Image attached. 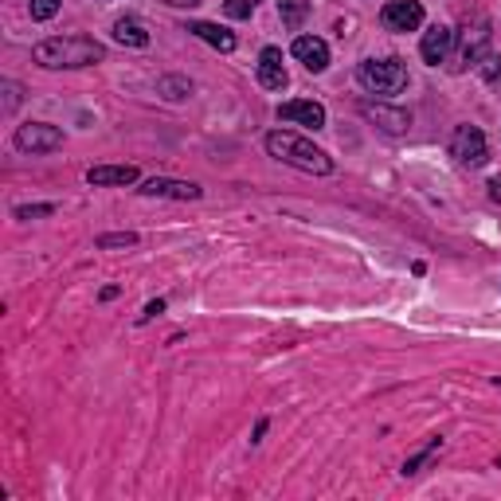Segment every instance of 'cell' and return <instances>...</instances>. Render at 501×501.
<instances>
[{
  "label": "cell",
  "instance_id": "1",
  "mask_svg": "<svg viewBox=\"0 0 501 501\" xmlns=\"http://www.w3.org/2000/svg\"><path fill=\"white\" fill-rule=\"evenodd\" d=\"M267 153L279 157L282 165H294V169H302V172H313V177H329V172H333V157L325 153V149L313 145L309 137L294 133V130L267 133Z\"/></svg>",
  "mask_w": 501,
  "mask_h": 501
},
{
  "label": "cell",
  "instance_id": "2",
  "mask_svg": "<svg viewBox=\"0 0 501 501\" xmlns=\"http://www.w3.org/2000/svg\"><path fill=\"white\" fill-rule=\"evenodd\" d=\"M32 59L40 63V67H94V63L106 59V47L98 40H86V35H59V40H44L35 44Z\"/></svg>",
  "mask_w": 501,
  "mask_h": 501
},
{
  "label": "cell",
  "instance_id": "3",
  "mask_svg": "<svg viewBox=\"0 0 501 501\" xmlns=\"http://www.w3.org/2000/svg\"><path fill=\"white\" fill-rule=\"evenodd\" d=\"M357 83L365 86L368 94H380V98H392L408 86V67L404 59L388 55V59H365L357 67Z\"/></svg>",
  "mask_w": 501,
  "mask_h": 501
},
{
  "label": "cell",
  "instance_id": "4",
  "mask_svg": "<svg viewBox=\"0 0 501 501\" xmlns=\"http://www.w3.org/2000/svg\"><path fill=\"white\" fill-rule=\"evenodd\" d=\"M490 55V24L486 20H474V24H467L462 28V40H458V47L450 52V59H447V71H467V67H478V63Z\"/></svg>",
  "mask_w": 501,
  "mask_h": 501
},
{
  "label": "cell",
  "instance_id": "5",
  "mask_svg": "<svg viewBox=\"0 0 501 501\" xmlns=\"http://www.w3.org/2000/svg\"><path fill=\"white\" fill-rule=\"evenodd\" d=\"M450 157H455L462 169L486 165V157H490V149H486V133L478 130V125H458V130L450 133Z\"/></svg>",
  "mask_w": 501,
  "mask_h": 501
},
{
  "label": "cell",
  "instance_id": "6",
  "mask_svg": "<svg viewBox=\"0 0 501 501\" xmlns=\"http://www.w3.org/2000/svg\"><path fill=\"white\" fill-rule=\"evenodd\" d=\"M12 142H16L20 153H52V149L63 145V130H55L47 122H28V125H20Z\"/></svg>",
  "mask_w": 501,
  "mask_h": 501
},
{
  "label": "cell",
  "instance_id": "7",
  "mask_svg": "<svg viewBox=\"0 0 501 501\" xmlns=\"http://www.w3.org/2000/svg\"><path fill=\"white\" fill-rule=\"evenodd\" d=\"M380 24L388 32H416L423 28V5L419 0H388L380 8Z\"/></svg>",
  "mask_w": 501,
  "mask_h": 501
},
{
  "label": "cell",
  "instance_id": "8",
  "mask_svg": "<svg viewBox=\"0 0 501 501\" xmlns=\"http://www.w3.org/2000/svg\"><path fill=\"white\" fill-rule=\"evenodd\" d=\"M450 52H455V32L443 28V24H435V28L423 32V44H419V55L431 63V67H438V63H447Z\"/></svg>",
  "mask_w": 501,
  "mask_h": 501
},
{
  "label": "cell",
  "instance_id": "9",
  "mask_svg": "<svg viewBox=\"0 0 501 501\" xmlns=\"http://www.w3.org/2000/svg\"><path fill=\"white\" fill-rule=\"evenodd\" d=\"M279 118L282 122H294V125H309V130H321V125H325V106L321 103H309V98H294V103H282L279 106Z\"/></svg>",
  "mask_w": 501,
  "mask_h": 501
},
{
  "label": "cell",
  "instance_id": "10",
  "mask_svg": "<svg viewBox=\"0 0 501 501\" xmlns=\"http://www.w3.org/2000/svg\"><path fill=\"white\" fill-rule=\"evenodd\" d=\"M259 83L267 91H282L286 83V67H282V47H262L259 52Z\"/></svg>",
  "mask_w": 501,
  "mask_h": 501
},
{
  "label": "cell",
  "instance_id": "11",
  "mask_svg": "<svg viewBox=\"0 0 501 501\" xmlns=\"http://www.w3.org/2000/svg\"><path fill=\"white\" fill-rule=\"evenodd\" d=\"M290 52H294V59L306 63V71H325V67H329V44L318 40V35H298Z\"/></svg>",
  "mask_w": 501,
  "mask_h": 501
},
{
  "label": "cell",
  "instance_id": "12",
  "mask_svg": "<svg viewBox=\"0 0 501 501\" xmlns=\"http://www.w3.org/2000/svg\"><path fill=\"white\" fill-rule=\"evenodd\" d=\"M142 196H169V200H200V188L192 181H169V177H153L137 188Z\"/></svg>",
  "mask_w": 501,
  "mask_h": 501
},
{
  "label": "cell",
  "instance_id": "13",
  "mask_svg": "<svg viewBox=\"0 0 501 501\" xmlns=\"http://www.w3.org/2000/svg\"><path fill=\"white\" fill-rule=\"evenodd\" d=\"M86 181L106 188V184H137V169L133 165H98L86 172Z\"/></svg>",
  "mask_w": 501,
  "mask_h": 501
},
{
  "label": "cell",
  "instance_id": "14",
  "mask_svg": "<svg viewBox=\"0 0 501 501\" xmlns=\"http://www.w3.org/2000/svg\"><path fill=\"white\" fill-rule=\"evenodd\" d=\"M188 32L200 35V40L211 44V47H220V52H235V35H231L228 28H220V24L200 20V24H188Z\"/></svg>",
  "mask_w": 501,
  "mask_h": 501
},
{
  "label": "cell",
  "instance_id": "15",
  "mask_svg": "<svg viewBox=\"0 0 501 501\" xmlns=\"http://www.w3.org/2000/svg\"><path fill=\"white\" fill-rule=\"evenodd\" d=\"M114 40L125 44V47H145V44H149V32H145L133 16H122V20L114 24Z\"/></svg>",
  "mask_w": 501,
  "mask_h": 501
},
{
  "label": "cell",
  "instance_id": "16",
  "mask_svg": "<svg viewBox=\"0 0 501 501\" xmlns=\"http://www.w3.org/2000/svg\"><path fill=\"white\" fill-rule=\"evenodd\" d=\"M365 114L372 122H380L384 133H404L408 130V114L404 110H384V106H365Z\"/></svg>",
  "mask_w": 501,
  "mask_h": 501
},
{
  "label": "cell",
  "instance_id": "17",
  "mask_svg": "<svg viewBox=\"0 0 501 501\" xmlns=\"http://www.w3.org/2000/svg\"><path fill=\"white\" fill-rule=\"evenodd\" d=\"M279 16H282L286 28L298 32L306 24V16H309V5H306V0H279Z\"/></svg>",
  "mask_w": 501,
  "mask_h": 501
},
{
  "label": "cell",
  "instance_id": "18",
  "mask_svg": "<svg viewBox=\"0 0 501 501\" xmlns=\"http://www.w3.org/2000/svg\"><path fill=\"white\" fill-rule=\"evenodd\" d=\"M438 450H443V438H431V443H427V450H419L416 458H408V462H404V474H419V470L427 467V462L438 455Z\"/></svg>",
  "mask_w": 501,
  "mask_h": 501
},
{
  "label": "cell",
  "instance_id": "19",
  "mask_svg": "<svg viewBox=\"0 0 501 501\" xmlns=\"http://www.w3.org/2000/svg\"><path fill=\"white\" fill-rule=\"evenodd\" d=\"M255 8H259V0H223V12H228L231 20H247Z\"/></svg>",
  "mask_w": 501,
  "mask_h": 501
},
{
  "label": "cell",
  "instance_id": "20",
  "mask_svg": "<svg viewBox=\"0 0 501 501\" xmlns=\"http://www.w3.org/2000/svg\"><path fill=\"white\" fill-rule=\"evenodd\" d=\"M137 235L133 231H114V235H98V247L110 250V247H133Z\"/></svg>",
  "mask_w": 501,
  "mask_h": 501
},
{
  "label": "cell",
  "instance_id": "21",
  "mask_svg": "<svg viewBox=\"0 0 501 501\" xmlns=\"http://www.w3.org/2000/svg\"><path fill=\"white\" fill-rule=\"evenodd\" d=\"M63 0H32V20H52Z\"/></svg>",
  "mask_w": 501,
  "mask_h": 501
},
{
  "label": "cell",
  "instance_id": "22",
  "mask_svg": "<svg viewBox=\"0 0 501 501\" xmlns=\"http://www.w3.org/2000/svg\"><path fill=\"white\" fill-rule=\"evenodd\" d=\"M161 91H169V98H184V94H192V83H184V79H161Z\"/></svg>",
  "mask_w": 501,
  "mask_h": 501
},
{
  "label": "cell",
  "instance_id": "23",
  "mask_svg": "<svg viewBox=\"0 0 501 501\" xmlns=\"http://www.w3.org/2000/svg\"><path fill=\"white\" fill-rule=\"evenodd\" d=\"M52 211H55V204H20L16 208V220H32V216H52Z\"/></svg>",
  "mask_w": 501,
  "mask_h": 501
},
{
  "label": "cell",
  "instance_id": "24",
  "mask_svg": "<svg viewBox=\"0 0 501 501\" xmlns=\"http://www.w3.org/2000/svg\"><path fill=\"white\" fill-rule=\"evenodd\" d=\"M478 71L486 74V79H497V74H501V59H497V55H486V59L478 63Z\"/></svg>",
  "mask_w": 501,
  "mask_h": 501
},
{
  "label": "cell",
  "instance_id": "25",
  "mask_svg": "<svg viewBox=\"0 0 501 501\" xmlns=\"http://www.w3.org/2000/svg\"><path fill=\"white\" fill-rule=\"evenodd\" d=\"M5 114H12V110H16V103H20V86L16 83H5Z\"/></svg>",
  "mask_w": 501,
  "mask_h": 501
},
{
  "label": "cell",
  "instance_id": "26",
  "mask_svg": "<svg viewBox=\"0 0 501 501\" xmlns=\"http://www.w3.org/2000/svg\"><path fill=\"white\" fill-rule=\"evenodd\" d=\"M161 313H165V302H161V298H157V302H149L145 309H142V318H137V321H153V318H161Z\"/></svg>",
  "mask_w": 501,
  "mask_h": 501
},
{
  "label": "cell",
  "instance_id": "27",
  "mask_svg": "<svg viewBox=\"0 0 501 501\" xmlns=\"http://www.w3.org/2000/svg\"><path fill=\"white\" fill-rule=\"evenodd\" d=\"M490 200H494V204H501V177L490 181Z\"/></svg>",
  "mask_w": 501,
  "mask_h": 501
},
{
  "label": "cell",
  "instance_id": "28",
  "mask_svg": "<svg viewBox=\"0 0 501 501\" xmlns=\"http://www.w3.org/2000/svg\"><path fill=\"white\" fill-rule=\"evenodd\" d=\"M165 5H177V8H196L200 0H165Z\"/></svg>",
  "mask_w": 501,
  "mask_h": 501
},
{
  "label": "cell",
  "instance_id": "29",
  "mask_svg": "<svg viewBox=\"0 0 501 501\" xmlns=\"http://www.w3.org/2000/svg\"><path fill=\"white\" fill-rule=\"evenodd\" d=\"M497 470H501V458H497Z\"/></svg>",
  "mask_w": 501,
  "mask_h": 501
}]
</instances>
